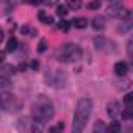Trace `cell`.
I'll use <instances>...</instances> for the list:
<instances>
[{
  "label": "cell",
  "instance_id": "1",
  "mask_svg": "<svg viewBox=\"0 0 133 133\" xmlns=\"http://www.w3.org/2000/svg\"><path fill=\"white\" fill-rule=\"evenodd\" d=\"M92 111V100L88 97H83L77 102L75 107V113H74V124H72V131L74 133H80L85 130L86 122L91 116Z\"/></svg>",
  "mask_w": 133,
  "mask_h": 133
},
{
  "label": "cell",
  "instance_id": "2",
  "mask_svg": "<svg viewBox=\"0 0 133 133\" xmlns=\"http://www.w3.org/2000/svg\"><path fill=\"white\" fill-rule=\"evenodd\" d=\"M53 105L52 102L45 97V96H39L38 100L35 102L33 105V110H31V114H33V119L35 122H39V124H45L47 121H50L53 117Z\"/></svg>",
  "mask_w": 133,
  "mask_h": 133
},
{
  "label": "cell",
  "instance_id": "3",
  "mask_svg": "<svg viewBox=\"0 0 133 133\" xmlns=\"http://www.w3.org/2000/svg\"><path fill=\"white\" fill-rule=\"evenodd\" d=\"M83 52L78 45L75 44H64L59 50V59L63 63H74V61H78L82 58Z\"/></svg>",
  "mask_w": 133,
  "mask_h": 133
},
{
  "label": "cell",
  "instance_id": "4",
  "mask_svg": "<svg viewBox=\"0 0 133 133\" xmlns=\"http://www.w3.org/2000/svg\"><path fill=\"white\" fill-rule=\"evenodd\" d=\"M44 80L52 88H63L66 85V82H68V75L63 71H49V72H45Z\"/></svg>",
  "mask_w": 133,
  "mask_h": 133
},
{
  "label": "cell",
  "instance_id": "5",
  "mask_svg": "<svg viewBox=\"0 0 133 133\" xmlns=\"http://www.w3.org/2000/svg\"><path fill=\"white\" fill-rule=\"evenodd\" d=\"M94 44H96V49L99 52H105V53H113L116 52V47H114V42L107 39V38H96L94 39Z\"/></svg>",
  "mask_w": 133,
  "mask_h": 133
},
{
  "label": "cell",
  "instance_id": "6",
  "mask_svg": "<svg viewBox=\"0 0 133 133\" xmlns=\"http://www.w3.org/2000/svg\"><path fill=\"white\" fill-rule=\"evenodd\" d=\"M2 108L5 111H16L21 108V103L14 100V97L8 92H3L2 94Z\"/></svg>",
  "mask_w": 133,
  "mask_h": 133
},
{
  "label": "cell",
  "instance_id": "7",
  "mask_svg": "<svg viewBox=\"0 0 133 133\" xmlns=\"http://www.w3.org/2000/svg\"><path fill=\"white\" fill-rule=\"evenodd\" d=\"M107 113L111 119H117L121 114H122V108H121V103L117 100H113L107 105Z\"/></svg>",
  "mask_w": 133,
  "mask_h": 133
},
{
  "label": "cell",
  "instance_id": "8",
  "mask_svg": "<svg viewBox=\"0 0 133 133\" xmlns=\"http://www.w3.org/2000/svg\"><path fill=\"white\" fill-rule=\"evenodd\" d=\"M107 13L110 14V16H119V14H125L124 13V8H122V3H121V0H111L110 2V5H108V10H107Z\"/></svg>",
  "mask_w": 133,
  "mask_h": 133
},
{
  "label": "cell",
  "instance_id": "9",
  "mask_svg": "<svg viewBox=\"0 0 133 133\" xmlns=\"http://www.w3.org/2000/svg\"><path fill=\"white\" fill-rule=\"evenodd\" d=\"M127 71H128V64H127L125 61H117V63L114 64V74H116V75L124 77V75L127 74Z\"/></svg>",
  "mask_w": 133,
  "mask_h": 133
},
{
  "label": "cell",
  "instance_id": "10",
  "mask_svg": "<svg viewBox=\"0 0 133 133\" xmlns=\"http://www.w3.org/2000/svg\"><path fill=\"white\" fill-rule=\"evenodd\" d=\"M105 24H107V22H105V19H103L102 16H96V17L92 19V27H94V30H97V31H99V30H103V28H105Z\"/></svg>",
  "mask_w": 133,
  "mask_h": 133
},
{
  "label": "cell",
  "instance_id": "11",
  "mask_svg": "<svg viewBox=\"0 0 133 133\" xmlns=\"http://www.w3.org/2000/svg\"><path fill=\"white\" fill-rule=\"evenodd\" d=\"M38 19L41 21V22H44V24H47V25H52L53 24V19H52V16H47L45 14V11H38Z\"/></svg>",
  "mask_w": 133,
  "mask_h": 133
},
{
  "label": "cell",
  "instance_id": "12",
  "mask_svg": "<svg viewBox=\"0 0 133 133\" xmlns=\"http://www.w3.org/2000/svg\"><path fill=\"white\" fill-rule=\"evenodd\" d=\"M72 25L75 28H85L88 25V21L85 17H77V19H72Z\"/></svg>",
  "mask_w": 133,
  "mask_h": 133
},
{
  "label": "cell",
  "instance_id": "13",
  "mask_svg": "<svg viewBox=\"0 0 133 133\" xmlns=\"http://www.w3.org/2000/svg\"><path fill=\"white\" fill-rule=\"evenodd\" d=\"M16 49H17V39L13 36V38H10L8 42H6V52H14Z\"/></svg>",
  "mask_w": 133,
  "mask_h": 133
},
{
  "label": "cell",
  "instance_id": "14",
  "mask_svg": "<svg viewBox=\"0 0 133 133\" xmlns=\"http://www.w3.org/2000/svg\"><path fill=\"white\" fill-rule=\"evenodd\" d=\"M68 8H71V10H80L82 8V0H68Z\"/></svg>",
  "mask_w": 133,
  "mask_h": 133
},
{
  "label": "cell",
  "instance_id": "15",
  "mask_svg": "<svg viewBox=\"0 0 133 133\" xmlns=\"http://www.w3.org/2000/svg\"><path fill=\"white\" fill-rule=\"evenodd\" d=\"M122 117L127 119V121H133V107H130L128 110H125V111L122 113Z\"/></svg>",
  "mask_w": 133,
  "mask_h": 133
},
{
  "label": "cell",
  "instance_id": "16",
  "mask_svg": "<svg viewBox=\"0 0 133 133\" xmlns=\"http://www.w3.org/2000/svg\"><path fill=\"white\" fill-rule=\"evenodd\" d=\"M124 103L127 107H133V92H128L124 96Z\"/></svg>",
  "mask_w": 133,
  "mask_h": 133
},
{
  "label": "cell",
  "instance_id": "17",
  "mask_svg": "<svg viewBox=\"0 0 133 133\" xmlns=\"http://www.w3.org/2000/svg\"><path fill=\"white\" fill-rule=\"evenodd\" d=\"M71 24H72V22H69V21H61L58 27H59V30H63V31L66 33V31H68V30L71 28Z\"/></svg>",
  "mask_w": 133,
  "mask_h": 133
},
{
  "label": "cell",
  "instance_id": "18",
  "mask_svg": "<svg viewBox=\"0 0 133 133\" xmlns=\"http://www.w3.org/2000/svg\"><path fill=\"white\" fill-rule=\"evenodd\" d=\"M68 6H58L56 8V14L59 16V17H66V16H68Z\"/></svg>",
  "mask_w": 133,
  "mask_h": 133
},
{
  "label": "cell",
  "instance_id": "19",
  "mask_svg": "<svg viewBox=\"0 0 133 133\" xmlns=\"http://www.w3.org/2000/svg\"><path fill=\"white\" fill-rule=\"evenodd\" d=\"M100 8V0H92V2L88 3V10H99Z\"/></svg>",
  "mask_w": 133,
  "mask_h": 133
},
{
  "label": "cell",
  "instance_id": "20",
  "mask_svg": "<svg viewBox=\"0 0 133 133\" xmlns=\"http://www.w3.org/2000/svg\"><path fill=\"white\" fill-rule=\"evenodd\" d=\"M107 130H108V131H121V125H119L117 122H111Z\"/></svg>",
  "mask_w": 133,
  "mask_h": 133
},
{
  "label": "cell",
  "instance_id": "21",
  "mask_svg": "<svg viewBox=\"0 0 133 133\" xmlns=\"http://www.w3.org/2000/svg\"><path fill=\"white\" fill-rule=\"evenodd\" d=\"M45 49H47V42L42 39V41L39 42V45H38V52H41V53H42V52H45Z\"/></svg>",
  "mask_w": 133,
  "mask_h": 133
},
{
  "label": "cell",
  "instance_id": "22",
  "mask_svg": "<svg viewBox=\"0 0 133 133\" xmlns=\"http://www.w3.org/2000/svg\"><path fill=\"white\" fill-rule=\"evenodd\" d=\"M99 130H107V127H105L103 122H97V124L94 125V131H99Z\"/></svg>",
  "mask_w": 133,
  "mask_h": 133
},
{
  "label": "cell",
  "instance_id": "23",
  "mask_svg": "<svg viewBox=\"0 0 133 133\" xmlns=\"http://www.w3.org/2000/svg\"><path fill=\"white\" fill-rule=\"evenodd\" d=\"M30 68H31L33 71H38V69H39V61L33 59V61H31V64H30Z\"/></svg>",
  "mask_w": 133,
  "mask_h": 133
},
{
  "label": "cell",
  "instance_id": "24",
  "mask_svg": "<svg viewBox=\"0 0 133 133\" xmlns=\"http://www.w3.org/2000/svg\"><path fill=\"white\" fill-rule=\"evenodd\" d=\"M128 53H130V55H133V39H131V41H128Z\"/></svg>",
  "mask_w": 133,
  "mask_h": 133
},
{
  "label": "cell",
  "instance_id": "25",
  "mask_svg": "<svg viewBox=\"0 0 133 133\" xmlns=\"http://www.w3.org/2000/svg\"><path fill=\"white\" fill-rule=\"evenodd\" d=\"M17 69H19V71H25V69H27V64H24V63L19 64V68H17Z\"/></svg>",
  "mask_w": 133,
  "mask_h": 133
},
{
  "label": "cell",
  "instance_id": "26",
  "mask_svg": "<svg viewBox=\"0 0 133 133\" xmlns=\"http://www.w3.org/2000/svg\"><path fill=\"white\" fill-rule=\"evenodd\" d=\"M45 2H47V3H56L58 0H45Z\"/></svg>",
  "mask_w": 133,
  "mask_h": 133
}]
</instances>
